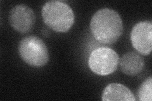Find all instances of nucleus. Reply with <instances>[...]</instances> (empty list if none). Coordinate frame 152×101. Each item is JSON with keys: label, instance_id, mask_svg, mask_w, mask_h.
<instances>
[{"label": "nucleus", "instance_id": "obj_1", "mask_svg": "<svg viewBox=\"0 0 152 101\" xmlns=\"http://www.w3.org/2000/svg\"><path fill=\"white\" fill-rule=\"evenodd\" d=\"M122 18L116 11L102 8L95 13L90 21V31L98 42L103 44L116 42L123 33Z\"/></svg>", "mask_w": 152, "mask_h": 101}, {"label": "nucleus", "instance_id": "obj_2", "mask_svg": "<svg viewBox=\"0 0 152 101\" xmlns=\"http://www.w3.org/2000/svg\"><path fill=\"white\" fill-rule=\"evenodd\" d=\"M42 17L45 23L56 32H66L72 27L75 15L68 4L64 1L51 0L42 8Z\"/></svg>", "mask_w": 152, "mask_h": 101}, {"label": "nucleus", "instance_id": "obj_3", "mask_svg": "<svg viewBox=\"0 0 152 101\" xmlns=\"http://www.w3.org/2000/svg\"><path fill=\"white\" fill-rule=\"evenodd\" d=\"M18 52L21 59L31 66L42 67L49 61L48 47L43 41L37 36L22 38L18 42Z\"/></svg>", "mask_w": 152, "mask_h": 101}, {"label": "nucleus", "instance_id": "obj_4", "mask_svg": "<svg viewBox=\"0 0 152 101\" xmlns=\"http://www.w3.org/2000/svg\"><path fill=\"white\" fill-rule=\"evenodd\" d=\"M119 62L117 52L110 47H102L90 54L88 65L90 70L98 75L107 76L115 72Z\"/></svg>", "mask_w": 152, "mask_h": 101}, {"label": "nucleus", "instance_id": "obj_5", "mask_svg": "<svg viewBox=\"0 0 152 101\" xmlns=\"http://www.w3.org/2000/svg\"><path fill=\"white\" fill-rule=\"evenodd\" d=\"M130 39L132 47L143 56H148L152 51L151 21H141L132 27Z\"/></svg>", "mask_w": 152, "mask_h": 101}, {"label": "nucleus", "instance_id": "obj_6", "mask_svg": "<svg viewBox=\"0 0 152 101\" xmlns=\"http://www.w3.org/2000/svg\"><path fill=\"white\" fill-rule=\"evenodd\" d=\"M8 20L14 30L20 33H26L31 32L34 27L36 15L31 8L19 4L11 9Z\"/></svg>", "mask_w": 152, "mask_h": 101}, {"label": "nucleus", "instance_id": "obj_7", "mask_svg": "<svg viewBox=\"0 0 152 101\" xmlns=\"http://www.w3.org/2000/svg\"><path fill=\"white\" fill-rule=\"evenodd\" d=\"M118 63L122 73L129 76L140 73L145 67L144 60L140 54L131 51L124 54Z\"/></svg>", "mask_w": 152, "mask_h": 101}, {"label": "nucleus", "instance_id": "obj_8", "mask_svg": "<svg viewBox=\"0 0 152 101\" xmlns=\"http://www.w3.org/2000/svg\"><path fill=\"white\" fill-rule=\"evenodd\" d=\"M103 101H136L134 94L127 86L121 84L112 83L104 89L102 95Z\"/></svg>", "mask_w": 152, "mask_h": 101}, {"label": "nucleus", "instance_id": "obj_9", "mask_svg": "<svg viewBox=\"0 0 152 101\" xmlns=\"http://www.w3.org/2000/svg\"><path fill=\"white\" fill-rule=\"evenodd\" d=\"M137 96L140 101L152 100V78L151 76L141 84L137 92Z\"/></svg>", "mask_w": 152, "mask_h": 101}]
</instances>
